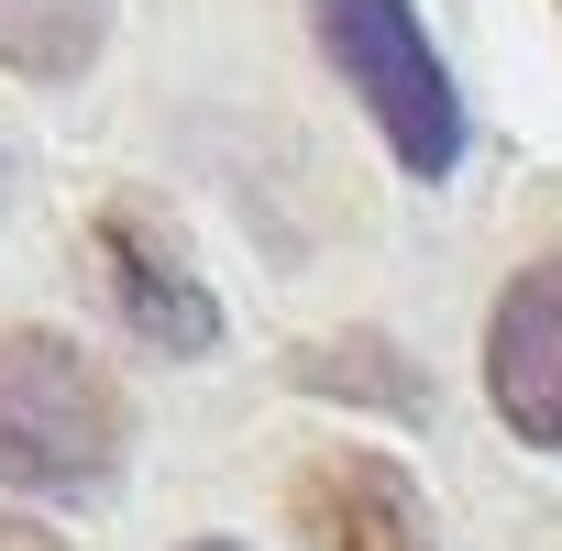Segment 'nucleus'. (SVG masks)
<instances>
[{"mask_svg":"<svg viewBox=\"0 0 562 551\" xmlns=\"http://www.w3.org/2000/svg\"><path fill=\"white\" fill-rule=\"evenodd\" d=\"M122 441H133V408L111 364H89L45 321L0 331V485L12 496H100L122 474Z\"/></svg>","mask_w":562,"mask_h":551,"instance_id":"obj_1","label":"nucleus"},{"mask_svg":"<svg viewBox=\"0 0 562 551\" xmlns=\"http://www.w3.org/2000/svg\"><path fill=\"white\" fill-rule=\"evenodd\" d=\"M310 34H321L331 78L364 100L375 144L419 188H441L463 166V89H452V67L419 23V0H310Z\"/></svg>","mask_w":562,"mask_h":551,"instance_id":"obj_2","label":"nucleus"},{"mask_svg":"<svg viewBox=\"0 0 562 551\" xmlns=\"http://www.w3.org/2000/svg\"><path fill=\"white\" fill-rule=\"evenodd\" d=\"M89 254H100V288H111V310H122V331H133L144 353L199 364V353L221 342V299H210V276L177 254V232H166L144 199H111L100 232H89Z\"/></svg>","mask_w":562,"mask_h":551,"instance_id":"obj_3","label":"nucleus"},{"mask_svg":"<svg viewBox=\"0 0 562 551\" xmlns=\"http://www.w3.org/2000/svg\"><path fill=\"white\" fill-rule=\"evenodd\" d=\"M288 518H299L310 551H441L419 474L386 463V452H364V441L310 452V463L288 474Z\"/></svg>","mask_w":562,"mask_h":551,"instance_id":"obj_4","label":"nucleus"},{"mask_svg":"<svg viewBox=\"0 0 562 551\" xmlns=\"http://www.w3.org/2000/svg\"><path fill=\"white\" fill-rule=\"evenodd\" d=\"M485 397L529 452L562 463V254L518 265L496 288V310H485Z\"/></svg>","mask_w":562,"mask_h":551,"instance_id":"obj_5","label":"nucleus"},{"mask_svg":"<svg viewBox=\"0 0 562 551\" xmlns=\"http://www.w3.org/2000/svg\"><path fill=\"white\" fill-rule=\"evenodd\" d=\"M100 34H111V0H0V67L34 78V89L89 78Z\"/></svg>","mask_w":562,"mask_h":551,"instance_id":"obj_6","label":"nucleus"},{"mask_svg":"<svg viewBox=\"0 0 562 551\" xmlns=\"http://www.w3.org/2000/svg\"><path fill=\"white\" fill-rule=\"evenodd\" d=\"M0 551H67L45 518H23V507H0Z\"/></svg>","mask_w":562,"mask_h":551,"instance_id":"obj_7","label":"nucleus"},{"mask_svg":"<svg viewBox=\"0 0 562 551\" xmlns=\"http://www.w3.org/2000/svg\"><path fill=\"white\" fill-rule=\"evenodd\" d=\"M188 551H243V540H188Z\"/></svg>","mask_w":562,"mask_h":551,"instance_id":"obj_8","label":"nucleus"}]
</instances>
